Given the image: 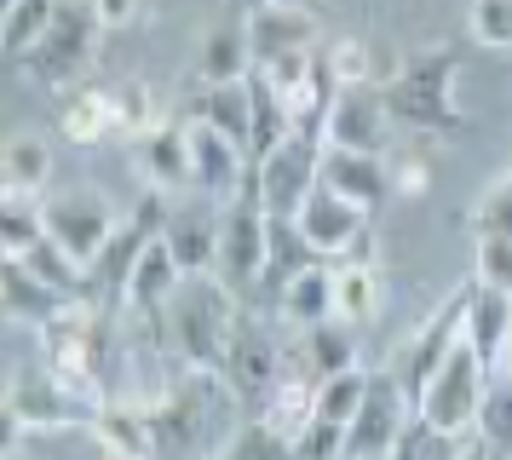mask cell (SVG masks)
<instances>
[{
	"instance_id": "2e32d148",
	"label": "cell",
	"mask_w": 512,
	"mask_h": 460,
	"mask_svg": "<svg viewBox=\"0 0 512 460\" xmlns=\"http://www.w3.org/2000/svg\"><path fill=\"white\" fill-rule=\"evenodd\" d=\"M254 173V156L225 138L219 127H208L202 115L190 121V190H202V196H219V202H231L236 190L248 184Z\"/></svg>"
},
{
	"instance_id": "c3c4849f",
	"label": "cell",
	"mask_w": 512,
	"mask_h": 460,
	"mask_svg": "<svg viewBox=\"0 0 512 460\" xmlns=\"http://www.w3.org/2000/svg\"><path fill=\"white\" fill-rule=\"evenodd\" d=\"M455 460H501V455H495V449H484L478 437L466 432V437H461V455H455Z\"/></svg>"
},
{
	"instance_id": "681fc988",
	"label": "cell",
	"mask_w": 512,
	"mask_h": 460,
	"mask_svg": "<svg viewBox=\"0 0 512 460\" xmlns=\"http://www.w3.org/2000/svg\"><path fill=\"white\" fill-rule=\"evenodd\" d=\"M288 6H317V0H288Z\"/></svg>"
},
{
	"instance_id": "e0dca14e",
	"label": "cell",
	"mask_w": 512,
	"mask_h": 460,
	"mask_svg": "<svg viewBox=\"0 0 512 460\" xmlns=\"http://www.w3.org/2000/svg\"><path fill=\"white\" fill-rule=\"evenodd\" d=\"M282 368L300 374V380H334L357 368V334H351L346 317H328V322H311V328H294V340L282 345Z\"/></svg>"
},
{
	"instance_id": "f5cc1de1",
	"label": "cell",
	"mask_w": 512,
	"mask_h": 460,
	"mask_svg": "<svg viewBox=\"0 0 512 460\" xmlns=\"http://www.w3.org/2000/svg\"><path fill=\"white\" fill-rule=\"evenodd\" d=\"M6 460H24V455H6Z\"/></svg>"
},
{
	"instance_id": "7c38bea8",
	"label": "cell",
	"mask_w": 512,
	"mask_h": 460,
	"mask_svg": "<svg viewBox=\"0 0 512 460\" xmlns=\"http://www.w3.org/2000/svg\"><path fill=\"white\" fill-rule=\"evenodd\" d=\"M409 420H415V397L397 386L386 368H374L369 391H363V409L351 414L346 426V460H386Z\"/></svg>"
},
{
	"instance_id": "8d00e7d4",
	"label": "cell",
	"mask_w": 512,
	"mask_h": 460,
	"mask_svg": "<svg viewBox=\"0 0 512 460\" xmlns=\"http://www.w3.org/2000/svg\"><path fill=\"white\" fill-rule=\"evenodd\" d=\"M472 437L484 449H495L501 460H512V374H489V391H484V409H478Z\"/></svg>"
},
{
	"instance_id": "f907efd6",
	"label": "cell",
	"mask_w": 512,
	"mask_h": 460,
	"mask_svg": "<svg viewBox=\"0 0 512 460\" xmlns=\"http://www.w3.org/2000/svg\"><path fill=\"white\" fill-rule=\"evenodd\" d=\"M98 460H121V455H104V449H98Z\"/></svg>"
},
{
	"instance_id": "52a82bcc",
	"label": "cell",
	"mask_w": 512,
	"mask_h": 460,
	"mask_svg": "<svg viewBox=\"0 0 512 460\" xmlns=\"http://www.w3.org/2000/svg\"><path fill=\"white\" fill-rule=\"evenodd\" d=\"M265 248H271V207L259 202L254 179L236 190L219 213V276L248 299L265 282Z\"/></svg>"
},
{
	"instance_id": "8fae6325",
	"label": "cell",
	"mask_w": 512,
	"mask_h": 460,
	"mask_svg": "<svg viewBox=\"0 0 512 460\" xmlns=\"http://www.w3.org/2000/svg\"><path fill=\"white\" fill-rule=\"evenodd\" d=\"M282 380V340L259 317L236 322V340L219 363V386L231 403H242L248 414H259V403L271 397V386Z\"/></svg>"
},
{
	"instance_id": "ba28073f",
	"label": "cell",
	"mask_w": 512,
	"mask_h": 460,
	"mask_svg": "<svg viewBox=\"0 0 512 460\" xmlns=\"http://www.w3.org/2000/svg\"><path fill=\"white\" fill-rule=\"evenodd\" d=\"M466 305H472V282H461L455 294H443L438 311L420 322L415 334H403V340L392 345L386 374H392V380L409 391V397H420V386H426V380L443 368V357L461 345V334H466Z\"/></svg>"
},
{
	"instance_id": "7402d4cb",
	"label": "cell",
	"mask_w": 512,
	"mask_h": 460,
	"mask_svg": "<svg viewBox=\"0 0 512 460\" xmlns=\"http://www.w3.org/2000/svg\"><path fill=\"white\" fill-rule=\"evenodd\" d=\"M323 184H328V190H340L346 202H357V207H369V213H374V207L392 196V167H386V156L328 144V150H323Z\"/></svg>"
},
{
	"instance_id": "4316f807",
	"label": "cell",
	"mask_w": 512,
	"mask_h": 460,
	"mask_svg": "<svg viewBox=\"0 0 512 460\" xmlns=\"http://www.w3.org/2000/svg\"><path fill=\"white\" fill-rule=\"evenodd\" d=\"M323 253L305 242V230L294 213H271V248H265V282H259V294L265 299H277L294 276L305 271V265H317Z\"/></svg>"
},
{
	"instance_id": "4fadbf2b",
	"label": "cell",
	"mask_w": 512,
	"mask_h": 460,
	"mask_svg": "<svg viewBox=\"0 0 512 460\" xmlns=\"http://www.w3.org/2000/svg\"><path fill=\"white\" fill-rule=\"evenodd\" d=\"M392 127H397V115L386 104V87L369 81V87H340V98H334V110L323 121V138L340 144V150L392 156Z\"/></svg>"
},
{
	"instance_id": "74e56055",
	"label": "cell",
	"mask_w": 512,
	"mask_h": 460,
	"mask_svg": "<svg viewBox=\"0 0 512 460\" xmlns=\"http://www.w3.org/2000/svg\"><path fill=\"white\" fill-rule=\"evenodd\" d=\"M466 230H472V236H507L512 242V167L501 173V179H489V190L472 202Z\"/></svg>"
},
{
	"instance_id": "44dd1931",
	"label": "cell",
	"mask_w": 512,
	"mask_h": 460,
	"mask_svg": "<svg viewBox=\"0 0 512 460\" xmlns=\"http://www.w3.org/2000/svg\"><path fill=\"white\" fill-rule=\"evenodd\" d=\"M93 437L104 455L121 460H162V432H156V414L150 403H98L93 414Z\"/></svg>"
},
{
	"instance_id": "d4e9b609",
	"label": "cell",
	"mask_w": 512,
	"mask_h": 460,
	"mask_svg": "<svg viewBox=\"0 0 512 460\" xmlns=\"http://www.w3.org/2000/svg\"><path fill=\"white\" fill-rule=\"evenodd\" d=\"M179 282H185V271H179L173 248H167L162 236H150V248L139 253V265H133V276H127V294H121V305L156 322V317H162V305L179 294Z\"/></svg>"
},
{
	"instance_id": "603a6c76",
	"label": "cell",
	"mask_w": 512,
	"mask_h": 460,
	"mask_svg": "<svg viewBox=\"0 0 512 460\" xmlns=\"http://www.w3.org/2000/svg\"><path fill=\"white\" fill-rule=\"evenodd\" d=\"M162 242L173 248V259H179V271H185V276L219 271V219L202 213V207H185V202L167 207Z\"/></svg>"
},
{
	"instance_id": "ab89813d",
	"label": "cell",
	"mask_w": 512,
	"mask_h": 460,
	"mask_svg": "<svg viewBox=\"0 0 512 460\" xmlns=\"http://www.w3.org/2000/svg\"><path fill=\"white\" fill-rule=\"evenodd\" d=\"M116 115H121V138L133 144L139 133H150V127H162V98H156V87H144V81H127V87H116Z\"/></svg>"
},
{
	"instance_id": "ffe728a7",
	"label": "cell",
	"mask_w": 512,
	"mask_h": 460,
	"mask_svg": "<svg viewBox=\"0 0 512 460\" xmlns=\"http://www.w3.org/2000/svg\"><path fill=\"white\" fill-rule=\"evenodd\" d=\"M466 345L484 357L489 374H512V294L472 282V305H466Z\"/></svg>"
},
{
	"instance_id": "7a4b0ae2",
	"label": "cell",
	"mask_w": 512,
	"mask_h": 460,
	"mask_svg": "<svg viewBox=\"0 0 512 460\" xmlns=\"http://www.w3.org/2000/svg\"><path fill=\"white\" fill-rule=\"evenodd\" d=\"M455 75H461V46L438 41L409 52L403 64L380 81L386 87V104H392L397 127H409L420 138H449L466 127V110L455 104Z\"/></svg>"
},
{
	"instance_id": "d6986e66",
	"label": "cell",
	"mask_w": 512,
	"mask_h": 460,
	"mask_svg": "<svg viewBox=\"0 0 512 460\" xmlns=\"http://www.w3.org/2000/svg\"><path fill=\"white\" fill-rule=\"evenodd\" d=\"M70 305H81V299L58 294L52 282H41V276L29 271L24 259H0V311H6V322L12 328H47V322H58Z\"/></svg>"
},
{
	"instance_id": "484cf974",
	"label": "cell",
	"mask_w": 512,
	"mask_h": 460,
	"mask_svg": "<svg viewBox=\"0 0 512 460\" xmlns=\"http://www.w3.org/2000/svg\"><path fill=\"white\" fill-rule=\"evenodd\" d=\"M58 133L70 144H104L121 138V115H116V87H70L58 98Z\"/></svg>"
},
{
	"instance_id": "277c9868",
	"label": "cell",
	"mask_w": 512,
	"mask_h": 460,
	"mask_svg": "<svg viewBox=\"0 0 512 460\" xmlns=\"http://www.w3.org/2000/svg\"><path fill=\"white\" fill-rule=\"evenodd\" d=\"M110 351H116V328H110V311H98V305H70L58 322L41 328V363L98 397H104Z\"/></svg>"
},
{
	"instance_id": "cb8c5ba5",
	"label": "cell",
	"mask_w": 512,
	"mask_h": 460,
	"mask_svg": "<svg viewBox=\"0 0 512 460\" xmlns=\"http://www.w3.org/2000/svg\"><path fill=\"white\" fill-rule=\"evenodd\" d=\"M271 311H277L288 328H311V322H328L340 317V288H334V259H317V265H305L277 299H271Z\"/></svg>"
},
{
	"instance_id": "5bb4252c",
	"label": "cell",
	"mask_w": 512,
	"mask_h": 460,
	"mask_svg": "<svg viewBox=\"0 0 512 460\" xmlns=\"http://www.w3.org/2000/svg\"><path fill=\"white\" fill-rule=\"evenodd\" d=\"M300 219V230H305V242L323 253V259H357L363 253V242H369V225H374V213L369 207H357V202H346L340 190H328V184H317L311 196H305V207L294 213Z\"/></svg>"
},
{
	"instance_id": "4dcf8cb0",
	"label": "cell",
	"mask_w": 512,
	"mask_h": 460,
	"mask_svg": "<svg viewBox=\"0 0 512 460\" xmlns=\"http://www.w3.org/2000/svg\"><path fill=\"white\" fill-rule=\"evenodd\" d=\"M259 420H271L282 437H300L317 420V380H300V374L282 368V380L271 386V397L259 403Z\"/></svg>"
},
{
	"instance_id": "6da1fadb",
	"label": "cell",
	"mask_w": 512,
	"mask_h": 460,
	"mask_svg": "<svg viewBox=\"0 0 512 460\" xmlns=\"http://www.w3.org/2000/svg\"><path fill=\"white\" fill-rule=\"evenodd\" d=\"M242 317H248V311H242V294H236L219 271H208V276H185V282H179V294L167 299L162 317H156V334H162V345L179 357V368L219 374Z\"/></svg>"
},
{
	"instance_id": "9c48e42d",
	"label": "cell",
	"mask_w": 512,
	"mask_h": 460,
	"mask_svg": "<svg viewBox=\"0 0 512 460\" xmlns=\"http://www.w3.org/2000/svg\"><path fill=\"white\" fill-rule=\"evenodd\" d=\"M323 150H328L323 127H294L277 150H265L254 161V173H248L259 202L271 207V213H300L305 196L323 184Z\"/></svg>"
},
{
	"instance_id": "83f0119b",
	"label": "cell",
	"mask_w": 512,
	"mask_h": 460,
	"mask_svg": "<svg viewBox=\"0 0 512 460\" xmlns=\"http://www.w3.org/2000/svg\"><path fill=\"white\" fill-rule=\"evenodd\" d=\"M52 144L41 133H12L0 150V190L6 196H47Z\"/></svg>"
},
{
	"instance_id": "3957f363",
	"label": "cell",
	"mask_w": 512,
	"mask_h": 460,
	"mask_svg": "<svg viewBox=\"0 0 512 460\" xmlns=\"http://www.w3.org/2000/svg\"><path fill=\"white\" fill-rule=\"evenodd\" d=\"M98 403H104L98 391L52 374L47 363L12 368V380H6V414H0V449L18 455L24 449V432H70L81 420L93 426Z\"/></svg>"
},
{
	"instance_id": "7bdbcfd3",
	"label": "cell",
	"mask_w": 512,
	"mask_h": 460,
	"mask_svg": "<svg viewBox=\"0 0 512 460\" xmlns=\"http://www.w3.org/2000/svg\"><path fill=\"white\" fill-rule=\"evenodd\" d=\"M472 282L512 294V242L507 236H478L472 242Z\"/></svg>"
},
{
	"instance_id": "9a60e30c",
	"label": "cell",
	"mask_w": 512,
	"mask_h": 460,
	"mask_svg": "<svg viewBox=\"0 0 512 460\" xmlns=\"http://www.w3.org/2000/svg\"><path fill=\"white\" fill-rule=\"evenodd\" d=\"M242 35H248L254 64H277V58H294V52H317L323 23H317V6L259 0V6H248V18H242Z\"/></svg>"
},
{
	"instance_id": "d590c367",
	"label": "cell",
	"mask_w": 512,
	"mask_h": 460,
	"mask_svg": "<svg viewBox=\"0 0 512 460\" xmlns=\"http://www.w3.org/2000/svg\"><path fill=\"white\" fill-rule=\"evenodd\" d=\"M248 92H254V161H259L265 150H277L282 138L294 133V110H288V98L271 87V75H265V69L248 75Z\"/></svg>"
},
{
	"instance_id": "5b68a950",
	"label": "cell",
	"mask_w": 512,
	"mask_h": 460,
	"mask_svg": "<svg viewBox=\"0 0 512 460\" xmlns=\"http://www.w3.org/2000/svg\"><path fill=\"white\" fill-rule=\"evenodd\" d=\"M98 35H104V23H98L93 0H58L47 35L35 41V52L18 69H24L35 87L64 92L87 75V64H93V52H98Z\"/></svg>"
},
{
	"instance_id": "d6a6232c",
	"label": "cell",
	"mask_w": 512,
	"mask_h": 460,
	"mask_svg": "<svg viewBox=\"0 0 512 460\" xmlns=\"http://www.w3.org/2000/svg\"><path fill=\"white\" fill-rule=\"evenodd\" d=\"M52 12H58V0H6L0 6V52L12 58V64H24L35 41L47 35Z\"/></svg>"
},
{
	"instance_id": "60d3db41",
	"label": "cell",
	"mask_w": 512,
	"mask_h": 460,
	"mask_svg": "<svg viewBox=\"0 0 512 460\" xmlns=\"http://www.w3.org/2000/svg\"><path fill=\"white\" fill-rule=\"evenodd\" d=\"M461 455V437H449V432H438L432 420H409L403 426V437H397V449L386 460H455Z\"/></svg>"
},
{
	"instance_id": "f35d334b",
	"label": "cell",
	"mask_w": 512,
	"mask_h": 460,
	"mask_svg": "<svg viewBox=\"0 0 512 460\" xmlns=\"http://www.w3.org/2000/svg\"><path fill=\"white\" fill-rule=\"evenodd\" d=\"M466 29L484 52H512V0H466Z\"/></svg>"
},
{
	"instance_id": "f546056e",
	"label": "cell",
	"mask_w": 512,
	"mask_h": 460,
	"mask_svg": "<svg viewBox=\"0 0 512 460\" xmlns=\"http://www.w3.org/2000/svg\"><path fill=\"white\" fill-rule=\"evenodd\" d=\"M196 115L208 127H219L225 138H236L254 156V92H248V81H219V87H208L202 104H196Z\"/></svg>"
},
{
	"instance_id": "ee69618b",
	"label": "cell",
	"mask_w": 512,
	"mask_h": 460,
	"mask_svg": "<svg viewBox=\"0 0 512 460\" xmlns=\"http://www.w3.org/2000/svg\"><path fill=\"white\" fill-rule=\"evenodd\" d=\"M294 449H300V460H346V426L317 414V420L294 437Z\"/></svg>"
},
{
	"instance_id": "e575fe53",
	"label": "cell",
	"mask_w": 512,
	"mask_h": 460,
	"mask_svg": "<svg viewBox=\"0 0 512 460\" xmlns=\"http://www.w3.org/2000/svg\"><path fill=\"white\" fill-rule=\"evenodd\" d=\"M254 52H248V35L242 29H208V41H202V58H196V75L219 87V81H248L254 75Z\"/></svg>"
},
{
	"instance_id": "bcb514c9",
	"label": "cell",
	"mask_w": 512,
	"mask_h": 460,
	"mask_svg": "<svg viewBox=\"0 0 512 460\" xmlns=\"http://www.w3.org/2000/svg\"><path fill=\"white\" fill-rule=\"evenodd\" d=\"M386 167H392V196H426L432 190V161L426 156H386Z\"/></svg>"
},
{
	"instance_id": "f1b7e54d",
	"label": "cell",
	"mask_w": 512,
	"mask_h": 460,
	"mask_svg": "<svg viewBox=\"0 0 512 460\" xmlns=\"http://www.w3.org/2000/svg\"><path fill=\"white\" fill-rule=\"evenodd\" d=\"M334 288H340V317L351 328H363V322L380 317V305H386V271L374 265V259H340L334 265Z\"/></svg>"
},
{
	"instance_id": "ac0fdd59",
	"label": "cell",
	"mask_w": 512,
	"mask_h": 460,
	"mask_svg": "<svg viewBox=\"0 0 512 460\" xmlns=\"http://www.w3.org/2000/svg\"><path fill=\"white\" fill-rule=\"evenodd\" d=\"M133 173L144 190L179 196L190 184V121H162V127L133 138Z\"/></svg>"
},
{
	"instance_id": "7dc6e473",
	"label": "cell",
	"mask_w": 512,
	"mask_h": 460,
	"mask_svg": "<svg viewBox=\"0 0 512 460\" xmlns=\"http://www.w3.org/2000/svg\"><path fill=\"white\" fill-rule=\"evenodd\" d=\"M139 6L144 0H93V12H98L104 29H133V23H139Z\"/></svg>"
},
{
	"instance_id": "b9f144b4",
	"label": "cell",
	"mask_w": 512,
	"mask_h": 460,
	"mask_svg": "<svg viewBox=\"0 0 512 460\" xmlns=\"http://www.w3.org/2000/svg\"><path fill=\"white\" fill-rule=\"evenodd\" d=\"M363 391H369V374H363V368H346V374H334V380L317 386V414L351 426V414L363 409Z\"/></svg>"
},
{
	"instance_id": "30bf717a",
	"label": "cell",
	"mask_w": 512,
	"mask_h": 460,
	"mask_svg": "<svg viewBox=\"0 0 512 460\" xmlns=\"http://www.w3.org/2000/svg\"><path fill=\"white\" fill-rule=\"evenodd\" d=\"M116 225H121L116 202L104 190H93V184H70V190H52L47 196V236L64 253H75L81 265H93L98 253L110 248Z\"/></svg>"
},
{
	"instance_id": "f6af8a7d",
	"label": "cell",
	"mask_w": 512,
	"mask_h": 460,
	"mask_svg": "<svg viewBox=\"0 0 512 460\" xmlns=\"http://www.w3.org/2000/svg\"><path fill=\"white\" fill-rule=\"evenodd\" d=\"M328 64H334V75H340V87H369L374 81V58L363 41H334L328 46Z\"/></svg>"
},
{
	"instance_id": "816d5d0a",
	"label": "cell",
	"mask_w": 512,
	"mask_h": 460,
	"mask_svg": "<svg viewBox=\"0 0 512 460\" xmlns=\"http://www.w3.org/2000/svg\"><path fill=\"white\" fill-rule=\"evenodd\" d=\"M242 6H259V0H242Z\"/></svg>"
},
{
	"instance_id": "836d02e7",
	"label": "cell",
	"mask_w": 512,
	"mask_h": 460,
	"mask_svg": "<svg viewBox=\"0 0 512 460\" xmlns=\"http://www.w3.org/2000/svg\"><path fill=\"white\" fill-rule=\"evenodd\" d=\"M208 460H300V449H294V437H282L271 420L242 414V426H236Z\"/></svg>"
},
{
	"instance_id": "1f68e13d",
	"label": "cell",
	"mask_w": 512,
	"mask_h": 460,
	"mask_svg": "<svg viewBox=\"0 0 512 460\" xmlns=\"http://www.w3.org/2000/svg\"><path fill=\"white\" fill-rule=\"evenodd\" d=\"M47 242V196H6L0 202V253L29 259Z\"/></svg>"
},
{
	"instance_id": "8992f818",
	"label": "cell",
	"mask_w": 512,
	"mask_h": 460,
	"mask_svg": "<svg viewBox=\"0 0 512 460\" xmlns=\"http://www.w3.org/2000/svg\"><path fill=\"white\" fill-rule=\"evenodd\" d=\"M484 391H489V368H484V357H478V351L466 345V334H461V345L443 357V368L420 386L415 414H420V420H432V426L449 432V437H466L472 426H478Z\"/></svg>"
}]
</instances>
